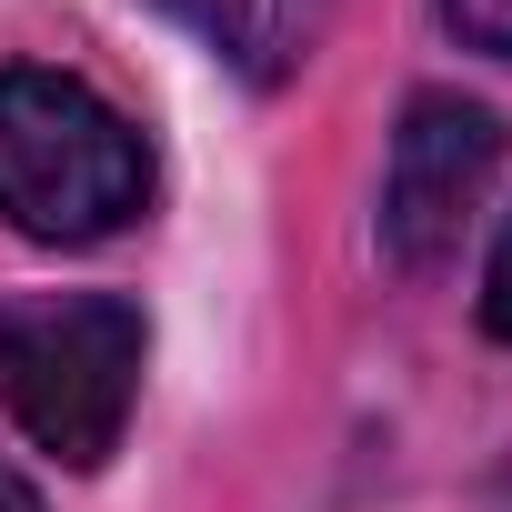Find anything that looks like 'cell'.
Returning a JSON list of instances; mask_svg holds the SVG:
<instances>
[{
    "label": "cell",
    "instance_id": "obj_1",
    "mask_svg": "<svg viewBox=\"0 0 512 512\" xmlns=\"http://www.w3.org/2000/svg\"><path fill=\"white\" fill-rule=\"evenodd\" d=\"M151 201L141 131L71 71H0V221L31 241H111Z\"/></svg>",
    "mask_w": 512,
    "mask_h": 512
},
{
    "label": "cell",
    "instance_id": "obj_2",
    "mask_svg": "<svg viewBox=\"0 0 512 512\" xmlns=\"http://www.w3.org/2000/svg\"><path fill=\"white\" fill-rule=\"evenodd\" d=\"M0 402L51 462L101 472L141 402V312L111 292L0 302Z\"/></svg>",
    "mask_w": 512,
    "mask_h": 512
},
{
    "label": "cell",
    "instance_id": "obj_3",
    "mask_svg": "<svg viewBox=\"0 0 512 512\" xmlns=\"http://www.w3.org/2000/svg\"><path fill=\"white\" fill-rule=\"evenodd\" d=\"M502 181V121L462 91H422L392 131V171H382V241L402 272H442L472 211Z\"/></svg>",
    "mask_w": 512,
    "mask_h": 512
},
{
    "label": "cell",
    "instance_id": "obj_4",
    "mask_svg": "<svg viewBox=\"0 0 512 512\" xmlns=\"http://www.w3.org/2000/svg\"><path fill=\"white\" fill-rule=\"evenodd\" d=\"M191 21V41H211L241 81H282L312 41H322V11L332 0H171Z\"/></svg>",
    "mask_w": 512,
    "mask_h": 512
},
{
    "label": "cell",
    "instance_id": "obj_5",
    "mask_svg": "<svg viewBox=\"0 0 512 512\" xmlns=\"http://www.w3.org/2000/svg\"><path fill=\"white\" fill-rule=\"evenodd\" d=\"M442 11H452V31H462L472 51H502V61H512V0H442Z\"/></svg>",
    "mask_w": 512,
    "mask_h": 512
},
{
    "label": "cell",
    "instance_id": "obj_6",
    "mask_svg": "<svg viewBox=\"0 0 512 512\" xmlns=\"http://www.w3.org/2000/svg\"><path fill=\"white\" fill-rule=\"evenodd\" d=\"M482 322H492V332L512 342V231L492 241V272H482Z\"/></svg>",
    "mask_w": 512,
    "mask_h": 512
},
{
    "label": "cell",
    "instance_id": "obj_7",
    "mask_svg": "<svg viewBox=\"0 0 512 512\" xmlns=\"http://www.w3.org/2000/svg\"><path fill=\"white\" fill-rule=\"evenodd\" d=\"M0 512H41V492H31V482H21L11 462H0Z\"/></svg>",
    "mask_w": 512,
    "mask_h": 512
}]
</instances>
